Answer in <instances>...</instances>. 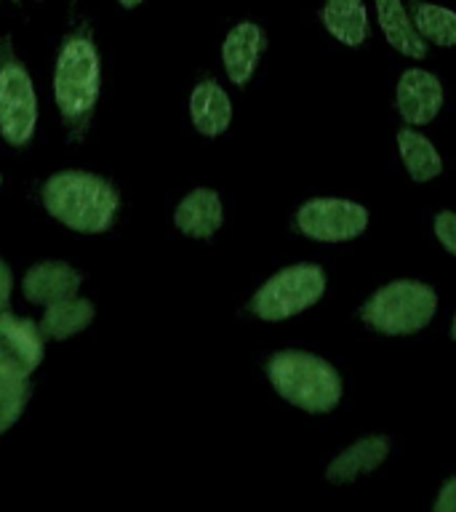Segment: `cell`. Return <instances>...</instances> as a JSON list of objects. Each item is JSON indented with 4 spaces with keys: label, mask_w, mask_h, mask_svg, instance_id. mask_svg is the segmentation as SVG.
Returning a JSON list of instances; mask_svg holds the SVG:
<instances>
[{
    "label": "cell",
    "mask_w": 456,
    "mask_h": 512,
    "mask_svg": "<svg viewBox=\"0 0 456 512\" xmlns=\"http://www.w3.org/2000/svg\"><path fill=\"white\" fill-rule=\"evenodd\" d=\"M267 376L280 398L307 414H328L342 400V379L336 368L310 352H275L267 363Z\"/></svg>",
    "instance_id": "3"
},
{
    "label": "cell",
    "mask_w": 456,
    "mask_h": 512,
    "mask_svg": "<svg viewBox=\"0 0 456 512\" xmlns=\"http://www.w3.org/2000/svg\"><path fill=\"white\" fill-rule=\"evenodd\" d=\"M376 16L382 24L384 38L395 51L411 59H424L427 56V40L419 35L416 24L403 8V0H376Z\"/></svg>",
    "instance_id": "15"
},
{
    "label": "cell",
    "mask_w": 456,
    "mask_h": 512,
    "mask_svg": "<svg viewBox=\"0 0 456 512\" xmlns=\"http://www.w3.org/2000/svg\"><path fill=\"white\" fill-rule=\"evenodd\" d=\"M174 222L190 238H211L224 222L222 198L208 187H198L176 206Z\"/></svg>",
    "instance_id": "12"
},
{
    "label": "cell",
    "mask_w": 456,
    "mask_h": 512,
    "mask_svg": "<svg viewBox=\"0 0 456 512\" xmlns=\"http://www.w3.org/2000/svg\"><path fill=\"white\" fill-rule=\"evenodd\" d=\"M38 126V99L32 80L11 48V40H0V134L8 144L24 147Z\"/></svg>",
    "instance_id": "6"
},
{
    "label": "cell",
    "mask_w": 456,
    "mask_h": 512,
    "mask_svg": "<svg viewBox=\"0 0 456 512\" xmlns=\"http://www.w3.org/2000/svg\"><path fill=\"white\" fill-rule=\"evenodd\" d=\"M398 150L414 182H430V179L440 176V171H443V160H440L435 144L424 134L414 131V128H403L400 131Z\"/></svg>",
    "instance_id": "18"
},
{
    "label": "cell",
    "mask_w": 456,
    "mask_h": 512,
    "mask_svg": "<svg viewBox=\"0 0 456 512\" xmlns=\"http://www.w3.org/2000/svg\"><path fill=\"white\" fill-rule=\"evenodd\" d=\"M296 224L307 238L320 243H342L363 235L368 227V211L352 200L315 198L299 208Z\"/></svg>",
    "instance_id": "7"
},
{
    "label": "cell",
    "mask_w": 456,
    "mask_h": 512,
    "mask_svg": "<svg viewBox=\"0 0 456 512\" xmlns=\"http://www.w3.org/2000/svg\"><path fill=\"white\" fill-rule=\"evenodd\" d=\"M192 126L203 136H219L230 128L232 104L230 96L214 80H203L195 86L190 96Z\"/></svg>",
    "instance_id": "14"
},
{
    "label": "cell",
    "mask_w": 456,
    "mask_h": 512,
    "mask_svg": "<svg viewBox=\"0 0 456 512\" xmlns=\"http://www.w3.org/2000/svg\"><path fill=\"white\" fill-rule=\"evenodd\" d=\"M414 24L427 43L446 48L456 46V14L451 8L422 3V6H416Z\"/></svg>",
    "instance_id": "19"
},
{
    "label": "cell",
    "mask_w": 456,
    "mask_h": 512,
    "mask_svg": "<svg viewBox=\"0 0 456 512\" xmlns=\"http://www.w3.org/2000/svg\"><path fill=\"white\" fill-rule=\"evenodd\" d=\"M118 3H120V6H123V8H136V6H142L144 0H118Z\"/></svg>",
    "instance_id": "24"
},
{
    "label": "cell",
    "mask_w": 456,
    "mask_h": 512,
    "mask_svg": "<svg viewBox=\"0 0 456 512\" xmlns=\"http://www.w3.org/2000/svg\"><path fill=\"white\" fill-rule=\"evenodd\" d=\"M43 339L38 323L0 312V374L27 379L43 360Z\"/></svg>",
    "instance_id": "8"
},
{
    "label": "cell",
    "mask_w": 456,
    "mask_h": 512,
    "mask_svg": "<svg viewBox=\"0 0 456 512\" xmlns=\"http://www.w3.org/2000/svg\"><path fill=\"white\" fill-rule=\"evenodd\" d=\"M390 456V438L384 435H371L358 443H352L347 451L336 456L334 462L328 464L326 478L331 483H352L358 475L374 472L379 464Z\"/></svg>",
    "instance_id": "13"
},
{
    "label": "cell",
    "mask_w": 456,
    "mask_h": 512,
    "mask_svg": "<svg viewBox=\"0 0 456 512\" xmlns=\"http://www.w3.org/2000/svg\"><path fill=\"white\" fill-rule=\"evenodd\" d=\"M91 320H94V304L75 294L62 302L48 304L46 315L40 318V331L48 339H70L91 326Z\"/></svg>",
    "instance_id": "17"
},
{
    "label": "cell",
    "mask_w": 456,
    "mask_h": 512,
    "mask_svg": "<svg viewBox=\"0 0 456 512\" xmlns=\"http://www.w3.org/2000/svg\"><path fill=\"white\" fill-rule=\"evenodd\" d=\"M43 206L54 219L78 232L110 230L118 214V190L102 176L86 171H62L43 187Z\"/></svg>",
    "instance_id": "2"
},
{
    "label": "cell",
    "mask_w": 456,
    "mask_h": 512,
    "mask_svg": "<svg viewBox=\"0 0 456 512\" xmlns=\"http://www.w3.org/2000/svg\"><path fill=\"white\" fill-rule=\"evenodd\" d=\"M16 3H19V0H16Z\"/></svg>",
    "instance_id": "26"
},
{
    "label": "cell",
    "mask_w": 456,
    "mask_h": 512,
    "mask_svg": "<svg viewBox=\"0 0 456 512\" xmlns=\"http://www.w3.org/2000/svg\"><path fill=\"white\" fill-rule=\"evenodd\" d=\"M11 286H14L11 270H8V264L0 259V312H6L8 304H11Z\"/></svg>",
    "instance_id": "23"
},
{
    "label": "cell",
    "mask_w": 456,
    "mask_h": 512,
    "mask_svg": "<svg viewBox=\"0 0 456 512\" xmlns=\"http://www.w3.org/2000/svg\"><path fill=\"white\" fill-rule=\"evenodd\" d=\"M443 107V86L427 70H406L398 80V110L408 126H427Z\"/></svg>",
    "instance_id": "9"
},
{
    "label": "cell",
    "mask_w": 456,
    "mask_h": 512,
    "mask_svg": "<svg viewBox=\"0 0 456 512\" xmlns=\"http://www.w3.org/2000/svg\"><path fill=\"white\" fill-rule=\"evenodd\" d=\"M326 294V272L318 264H294L272 275L251 299V312L256 318L286 320L291 315L310 310Z\"/></svg>",
    "instance_id": "5"
},
{
    "label": "cell",
    "mask_w": 456,
    "mask_h": 512,
    "mask_svg": "<svg viewBox=\"0 0 456 512\" xmlns=\"http://www.w3.org/2000/svg\"><path fill=\"white\" fill-rule=\"evenodd\" d=\"M30 400V382L19 376L0 374V435L14 427Z\"/></svg>",
    "instance_id": "20"
},
{
    "label": "cell",
    "mask_w": 456,
    "mask_h": 512,
    "mask_svg": "<svg viewBox=\"0 0 456 512\" xmlns=\"http://www.w3.org/2000/svg\"><path fill=\"white\" fill-rule=\"evenodd\" d=\"M24 296L32 304H54L75 296L80 288V272L64 262H40L27 270L22 280Z\"/></svg>",
    "instance_id": "11"
},
{
    "label": "cell",
    "mask_w": 456,
    "mask_h": 512,
    "mask_svg": "<svg viewBox=\"0 0 456 512\" xmlns=\"http://www.w3.org/2000/svg\"><path fill=\"white\" fill-rule=\"evenodd\" d=\"M438 310L435 288L422 280H395L379 288L363 307L368 328L387 336H408L430 326Z\"/></svg>",
    "instance_id": "4"
},
{
    "label": "cell",
    "mask_w": 456,
    "mask_h": 512,
    "mask_svg": "<svg viewBox=\"0 0 456 512\" xmlns=\"http://www.w3.org/2000/svg\"><path fill=\"white\" fill-rule=\"evenodd\" d=\"M264 46H267V38H264L262 27L254 22H240L227 32L222 46V59L227 78L235 86H246L248 80H251Z\"/></svg>",
    "instance_id": "10"
},
{
    "label": "cell",
    "mask_w": 456,
    "mask_h": 512,
    "mask_svg": "<svg viewBox=\"0 0 456 512\" xmlns=\"http://www.w3.org/2000/svg\"><path fill=\"white\" fill-rule=\"evenodd\" d=\"M323 24L339 43L358 48L368 38V11L363 0H328Z\"/></svg>",
    "instance_id": "16"
},
{
    "label": "cell",
    "mask_w": 456,
    "mask_h": 512,
    "mask_svg": "<svg viewBox=\"0 0 456 512\" xmlns=\"http://www.w3.org/2000/svg\"><path fill=\"white\" fill-rule=\"evenodd\" d=\"M99 86H102L99 51L94 46L91 30L80 27L64 38L54 72L56 107L72 131H86L99 99Z\"/></svg>",
    "instance_id": "1"
},
{
    "label": "cell",
    "mask_w": 456,
    "mask_h": 512,
    "mask_svg": "<svg viewBox=\"0 0 456 512\" xmlns=\"http://www.w3.org/2000/svg\"><path fill=\"white\" fill-rule=\"evenodd\" d=\"M435 235L443 243L448 254L456 256V214L454 211H440L435 216Z\"/></svg>",
    "instance_id": "21"
},
{
    "label": "cell",
    "mask_w": 456,
    "mask_h": 512,
    "mask_svg": "<svg viewBox=\"0 0 456 512\" xmlns=\"http://www.w3.org/2000/svg\"><path fill=\"white\" fill-rule=\"evenodd\" d=\"M451 339L456 342V315H454V326H451Z\"/></svg>",
    "instance_id": "25"
},
{
    "label": "cell",
    "mask_w": 456,
    "mask_h": 512,
    "mask_svg": "<svg viewBox=\"0 0 456 512\" xmlns=\"http://www.w3.org/2000/svg\"><path fill=\"white\" fill-rule=\"evenodd\" d=\"M435 512H456V478H448L443 483L438 502H435Z\"/></svg>",
    "instance_id": "22"
}]
</instances>
